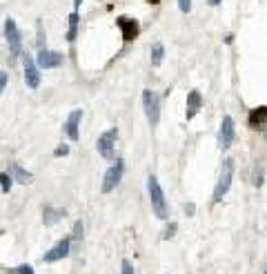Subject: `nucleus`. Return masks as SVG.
Instances as JSON below:
<instances>
[{
    "mask_svg": "<svg viewBox=\"0 0 267 274\" xmlns=\"http://www.w3.org/2000/svg\"><path fill=\"white\" fill-rule=\"evenodd\" d=\"M147 190H149V199H152V207L156 212V216L165 221L167 219V203H165V194H162V187L156 176L147 179Z\"/></svg>",
    "mask_w": 267,
    "mask_h": 274,
    "instance_id": "nucleus-1",
    "label": "nucleus"
},
{
    "mask_svg": "<svg viewBox=\"0 0 267 274\" xmlns=\"http://www.w3.org/2000/svg\"><path fill=\"white\" fill-rule=\"evenodd\" d=\"M22 56V63H25V80H27V87H32L36 90L38 85H40V74H38V65L34 63V58L29 54H20Z\"/></svg>",
    "mask_w": 267,
    "mask_h": 274,
    "instance_id": "nucleus-7",
    "label": "nucleus"
},
{
    "mask_svg": "<svg viewBox=\"0 0 267 274\" xmlns=\"http://www.w3.org/2000/svg\"><path fill=\"white\" fill-rule=\"evenodd\" d=\"M67 154H69V147H67V145H58L56 152H53V156H67Z\"/></svg>",
    "mask_w": 267,
    "mask_h": 274,
    "instance_id": "nucleus-22",
    "label": "nucleus"
},
{
    "mask_svg": "<svg viewBox=\"0 0 267 274\" xmlns=\"http://www.w3.org/2000/svg\"><path fill=\"white\" fill-rule=\"evenodd\" d=\"M116 25L121 27L123 38H125V40H134V38L138 36V32H141V27H138V20H134V18H127V16L116 18Z\"/></svg>",
    "mask_w": 267,
    "mask_h": 274,
    "instance_id": "nucleus-10",
    "label": "nucleus"
},
{
    "mask_svg": "<svg viewBox=\"0 0 267 274\" xmlns=\"http://www.w3.org/2000/svg\"><path fill=\"white\" fill-rule=\"evenodd\" d=\"M178 7H180L183 14H187V11L192 9V0H178Z\"/></svg>",
    "mask_w": 267,
    "mask_h": 274,
    "instance_id": "nucleus-21",
    "label": "nucleus"
},
{
    "mask_svg": "<svg viewBox=\"0 0 267 274\" xmlns=\"http://www.w3.org/2000/svg\"><path fill=\"white\" fill-rule=\"evenodd\" d=\"M147 2H152V5H158V2H160V0H147Z\"/></svg>",
    "mask_w": 267,
    "mask_h": 274,
    "instance_id": "nucleus-29",
    "label": "nucleus"
},
{
    "mask_svg": "<svg viewBox=\"0 0 267 274\" xmlns=\"http://www.w3.org/2000/svg\"><path fill=\"white\" fill-rule=\"evenodd\" d=\"M121 274H134V268H131L129 261H123V272Z\"/></svg>",
    "mask_w": 267,
    "mask_h": 274,
    "instance_id": "nucleus-25",
    "label": "nucleus"
},
{
    "mask_svg": "<svg viewBox=\"0 0 267 274\" xmlns=\"http://www.w3.org/2000/svg\"><path fill=\"white\" fill-rule=\"evenodd\" d=\"M116 138H118V129H116V127H111V129H107L105 134H100V136H98L96 149H98V154L103 158H107V161H111V158H114Z\"/></svg>",
    "mask_w": 267,
    "mask_h": 274,
    "instance_id": "nucleus-5",
    "label": "nucleus"
},
{
    "mask_svg": "<svg viewBox=\"0 0 267 274\" xmlns=\"http://www.w3.org/2000/svg\"><path fill=\"white\" fill-rule=\"evenodd\" d=\"M267 123V107L261 105V107H254V110L249 111V127L251 129H258V127H263Z\"/></svg>",
    "mask_w": 267,
    "mask_h": 274,
    "instance_id": "nucleus-14",
    "label": "nucleus"
},
{
    "mask_svg": "<svg viewBox=\"0 0 267 274\" xmlns=\"http://www.w3.org/2000/svg\"><path fill=\"white\" fill-rule=\"evenodd\" d=\"M80 118H83V110H73L71 114H69L67 123H65V127H67V134H69V138H71V141H78V138H80V132H78Z\"/></svg>",
    "mask_w": 267,
    "mask_h": 274,
    "instance_id": "nucleus-12",
    "label": "nucleus"
},
{
    "mask_svg": "<svg viewBox=\"0 0 267 274\" xmlns=\"http://www.w3.org/2000/svg\"><path fill=\"white\" fill-rule=\"evenodd\" d=\"M11 181H14V179H11L9 174H0V187H2V192H5V194L11 190Z\"/></svg>",
    "mask_w": 267,
    "mask_h": 274,
    "instance_id": "nucleus-19",
    "label": "nucleus"
},
{
    "mask_svg": "<svg viewBox=\"0 0 267 274\" xmlns=\"http://www.w3.org/2000/svg\"><path fill=\"white\" fill-rule=\"evenodd\" d=\"M123 169H125V163H123V161H116V165H111V167L107 169L105 179H103V192H111L116 185L121 183Z\"/></svg>",
    "mask_w": 267,
    "mask_h": 274,
    "instance_id": "nucleus-6",
    "label": "nucleus"
},
{
    "mask_svg": "<svg viewBox=\"0 0 267 274\" xmlns=\"http://www.w3.org/2000/svg\"><path fill=\"white\" fill-rule=\"evenodd\" d=\"M5 38L9 42V49H11V63H16V58L20 56L22 52V45H20V32L16 27V20L14 18H7L5 20Z\"/></svg>",
    "mask_w": 267,
    "mask_h": 274,
    "instance_id": "nucleus-4",
    "label": "nucleus"
},
{
    "mask_svg": "<svg viewBox=\"0 0 267 274\" xmlns=\"http://www.w3.org/2000/svg\"><path fill=\"white\" fill-rule=\"evenodd\" d=\"M69 256V238H63V241H58L49 252H45L42 261L45 263H53V261H60V258Z\"/></svg>",
    "mask_w": 267,
    "mask_h": 274,
    "instance_id": "nucleus-11",
    "label": "nucleus"
},
{
    "mask_svg": "<svg viewBox=\"0 0 267 274\" xmlns=\"http://www.w3.org/2000/svg\"><path fill=\"white\" fill-rule=\"evenodd\" d=\"M142 107H145V114H147L149 125L156 127L158 121H160V98H158L156 91H152V90L142 91Z\"/></svg>",
    "mask_w": 267,
    "mask_h": 274,
    "instance_id": "nucleus-2",
    "label": "nucleus"
},
{
    "mask_svg": "<svg viewBox=\"0 0 267 274\" xmlns=\"http://www.w3.org/2000/svg\"><path fill=\"white\" fill-rule=\"evenodd\" d=\"M200 107H203V96H200V91L192 90L187 94V121L196 116V111H198Z\"/></svg>",
    "mask_w": 267,
    "mask_h": 274,
    "instance_id": "nucleus-13",
    "label": "nucleus"
},
{
    "mask_svg": "<svg viewBox=\"0 0 267 274\" xmlns=\"http://www.w3.org/2000/svg\"><path fill=\"white\" fill-rule=\"evenodd\" d=\"M80 2H83V0H76V2H73V5H76V7H80Z\"/></svg>",
    "mask_w": 267,
    "mask_h": 274,
    "instance_id": "nucleus-30",
    "label": "nucleus"
},
{
    "mask_svg": "<svg viewBox=\"0 0 267 274\" xmlns=\"http://www.w3.org/2000/svg\"><path fill=\"white\" fill-rule=\"evenodd\" d=\"M194 210H196V207H194V203H189V205H185V212H187L189 216L194 214Z\"/></svg>",
    "mask_w": 267,
    "mask_h": 274,
    "instance_id": "nucleus-27",
    "label": "nucleus"
},
{
    "mask_svg": "<svg viewBox=\"0 0 267 274\" xmlns=\"http://www.w3.org/2000/svg\"><path fill=\"white\" fill-rule=\"evenodd\" d=\"M83 237V223L76 221V225H73V238H80Z\"/></svg>",
    "mask_w": 267,
    "mask_h": 274,
    "instance_id": "nucleus-23",
    "label": "nucleus"
},
{
    "mask_svg": "<svg viewBox=\"0 0 267 274\" xmlns=\"http://www.w3.org/2000/svg\"><path fill=\"white\" fill-rule=\"evenodd\" d=\"M265 274H267V270H265Z\"/></svg>",
    "mask_w": 267,
    "mask_h": 274,
    "instance_id": "nucleus-31",
    "label": "nucleus"
},
{
    "mask_svg": "<svg viewBox=\"0 0 267 274\" xmlns=\"http://www.w3.org/2000/svg\"><path fill=\"white\" fill-rule=\"evenodd\" d=\"M234 141V118L225 116L223 123H220V132H218V147L220 149H227Z\"/></svg>",
    "mask_w": 267,
    "mask_h": 274,
    "instance_id": "nucleus-8",
    "label": "nucleus"
},
{
    "mask_svg": "<svg viewBox=\"0 0 267 274\" xmlns=\"http://www.w3.org/2000/svg\"><path fill=\"white\" fill-rule=\"evenodd\" d=\"M223 0H210V5H220Z\"/></svg>",
    "mask_w": 267,
    "mask_h": 274,
    "instance_id": "nucleus-28",
    "label": "nucleus"
},
{
    "mask_svg": "<svg viewBox=\"0 0 267 274\" xmlns=\"http://www.w3.org/2000/svg\"><path fill=\"white\" fill-rule=\"evenodd\" d=\"M11 272H14V274H34V268L25 263V265H18V268H14Z\"/></svg>",
    "mask_w": 267,
    "mask_h": 274,
    "instance_id": "nucleus-20",
    "label": "nucleus"
},
{
    "mask_svg": "<svg viewBox=\"0 0 267 274\" xmlns=\"http://www.w3.org/2000/svg\"><path fill=\"white\" fill-rule=\"evenodd\" d=\"M63 63V56L58 52H49V49H40L36 56V65L42 69H53L58 67V65Z\"/></svg>",
    "mask_w": 267,
    "mask_h": 274,
    "instance_id": "nucleus-9",
    "label": "nucleus"
},
{
    "mask_svg": "<svg viewBox=\"0 0 267 274\" xmlns=\"http://www.w3.org/2000/svg\"><path fill=\"white\" fill-rule=\"evenodd\" d=\"M176 227H178L176 223H172V225H169L167 230H165V234H162V237H165V238H172V237H174V232H176Z\"/></svg>",
    "mask_w": 267,
    "mask_h": 274,
    "instance_id": "nucleus-24",
    "label": "nucleus"
},
{
    "mask_svg": "<svg viewBox=\"0 0 267 274\" xmlns=\"http://www.w3.org/2000/svg\"><path fill=\"white\" fill-rule=\"evenodd\" d=\"M76 34H78V11H71V16H69L67 40H69V42H73V40H76Z\"/></svg>",
    "mask_w": 267,
    "mask_h": 274,
    "instance_id": "nucleus-17",
    "label": "nucleus"
},
{
    "mask_svg": "<svg viewBox=\"0 0 267 274\" xmlns=\"http://www.w3.org/2000/svg\"><path fill=\"white\" fill-rule=\"evenodd\" d=\"M162 56H165V47H162L160 42H156V45H154L152 47V65H160L162 63Z\"/></svg>",
    "mask_w": 267,
    "mask_h": 274,
    "instance_id": "nucleus-18",
    "label": "nucleus"
},
{
    "mask_svg": "<svg viewBox=\"0 0 267 274\" xmlns=\"http://www.w3.org/2000/svg\"><path fill=\"white\" fill-rule=\"evenodd\" d=\"M7 87V74L5 72H0V94H2V90Z\"/></svg>",
    "mask_w": 267,
    "mask_h": 274,
    "instance_id": "nucleus-26",
    "label": "nucleus"
},
{
    "mask_svg": "<svg viewBox=\"0 0 267 274\" xmlns=\"http://www.w3.org/2000/svg\"><path fill=\"white\" fill-rule=\"evenodd\" d=\"M231 174H234V161L231 158H225L223 161V169H220V176H218V183L214 187V201H223V196L227 194L231 185Z\"/></svg>",
    "mask_w": 267,
    "mask_h": 274,
    "instance_id": "nucleus-3",
    "label": "nucleus"
},
{
    "mask_svg": "<svg viewBox=\"0 0 267 274\" xmlns=\"http://www.w3.org/2000/svg\"><path fill=\"white\" fill-rule=\"evenodd\" d=\"M7 174L14 181H18V183H29V179H32V174H29L27 169H22L18 163H9V172H7Z\"/></svg>",
    "mask_w": 267,
    "mask_h": 274,
    "instance_id": "nucleus-15",
    "label": "nucleus"
},
{
    "mask_svg": "<svg viewBox=\"0 0 267 274\" xmlns=\"http://www.w3.org/2000/svg\"><path fill=\"white\" fill-rule=\"evenodd\" d=\"M42 221H45V225H53V223H58V219L63 216V210H53V207H45V212H42Z\"/></svg>",
    "mask_w": 267,
    "mask_h": 274,
    "instance_id": "nucleus-16",
    "label": "nucleus"
}]
</instances>
